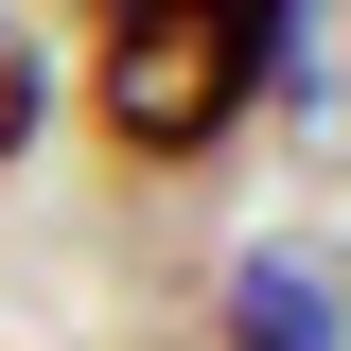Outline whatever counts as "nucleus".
I'll return each instance as SVG.
<instances>
[{
  "label": "nucleus",
  "instance_id": "3",
  "mask_svg": "<svg viewBox=\"0 0 351 351\" xmlns=\"http://www.w3.org/2000/svg\"><path fill=\"white\" fill-rule=\"evenodd\" d=\"M36 141H53V71H36V36L0 18V176L36 158Z\"/></svg>",
  "mask_w": 351,
  "mask_h": 351
},
{
  "label": "nucleus",
  "instance_id": "2",
  "mask_svg": "<svg viewBox=\"0 0 351 351\" xmlns=\"http://www.w3.org/2000/svg\"><path fill=\"white\" fill-rule=\"evenodd\" d=\"M228 351H334V246H246L228 263Z\"/></svg>",
  "mask_w": 351,
  "mask_h": 351
},
{
  "label": "nucleus",
  "instance_id": "5",
  "mask_svg": "<svg viewBox=\"0 0 351 351\" xmlns=\"http://www.w3.org/2000/svg\"><path fill=\"white\" fill-rule=\"evenodd\" d=\"M246 18H281V0H246Z\"/></svg>",
  "mask_w": 351,
  "mask_h": 351
},
{
  "label": "nucleus",
  "instance_id": "4",
  "mask_svg": "<svg viewBox=\"0 0 351 351\" xmlns=\"http://www.w3.org/2000/svg\"><path fill=\"white\" fill-rule=\"evenodd\" d=\"M53 18H123V0H53Z\"/></svg>",
  "mask_w": 351,
  "mask_h": 351
},
{
  "label": "nucleus",
  "instance_id": "1",
  "mask_svg": "<svg viewBox=\"0 0 351 351\" xmlns=\"http://www.w3.org/2000/svg\"><path fill=\"white\" fill-rule=\"evenodd\" d=\"M281 18H299V0H281ZM281 18H246V0H123V18H88V71H71L88 141H106L123 176H193V158H228L246 106H263Z\"/></svg>",
  "mask_w": 351,
  "mask_h": 351
}]
</instances>
